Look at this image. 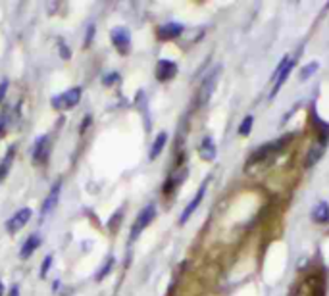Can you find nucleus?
<instances>
[{"label":"nucleus","instance_id":"f257e3e1","mask_svg":"<svg viewBox=\"0 0 329 296\" xmlns=\"http://www.w3.org/2000/svg\"><path fill=\"white\" fill-rule=\"evenodd\" d=\"M219 75H221V68H214L208 75H206V79L202 81V85H200V89H198V104L200 106H204L210 98H212V94L216 91V85H218V79Z\"/></svg>","mask_w":329,"mask_h":296},{"label":"nucleus","instance_id":"f03ea898","mask_svg":"<svg viewBox=\"0 0 329 296\" xmlns=\"http://www.w3.org/2000/svg\"><path fill=\"white\" fill-rule=\"evenodd\" d=\"M81 87H73V89H67L66 92L58 94L52 98V108L56 110H71L79 100H81Z\"/></svg>","mask_w":329,"mask_h":296},{"label":"nucleus","instance_id":"7ed1b4c3","mask_svg":"<svg viewBox=\"0 0 329 296\" xmlns=\"http://www.w3.org/2000/svg\"><path fill=\"white\" fill-rule=\"evenodd\" d=\"M154 215H156V208H154V204L145 206V208L139 212V215H137V219H135V223H133V227H131V241H135L145 229L152 223Z\"/></svg>","mask_w":329,"mask_h":296},{"label":"nucleus","instance_id":"20e7f679","mask_svg":"<svg viewBox=\"0 0 329 296\" xmlns=\"http://www.w3.org/2000/svg\"><path fill=\"white\" fill-rule=\"evenodd\" d=\"M110 37H112L114 46L118 48V52H121V54L129 52V48H131V35H129V31L125 27H114L112 33H110Z\"/></svg>","mask_w":329,"mask_h":296},{"label":"nucleus","instance_id":"39448f33","mask_svg":"<svg viewBox=\"0 0 329 296\" xmlns=\"http://www.w3.org/2000/svg\"><path fill=\"white\" fill-rule=\"evenodd\" d=\"M295 66V62L291 60V58H283L281 60V64H279V68L275 71V75H273V89H271V98L279 92V89L283 87V83L287 81V77H289V73H291V69Z\"/></svg>","mask_w":329,"mask_h":296},{"label":"nucleus","instance_id":"423d86ee","mask_svg":"<svg viewBox=\"0 0 329 296\" xmlns=\"http://www.w3.org/2000/svg\"><path fill=\"white\" fill-rule=\"evenodd\" d=\"M31 215H33L31 208H22V210H18V212L6 221L8 233H18V231H22V229L27 225V221L31 219Z\"/></svg>","mask_w":329,"mask_h":296},{"label":"nucleus","instance_id":"0eeeda50","mask_svg":"<svg viewBox=\"0 0 329 296\" xmlns=\"http://www.w3.org/2000/svg\"><path fill=\"white\" fill-rule=\"evenodd\" d=\"M60 192H62V183H54V187L50 188V192L46 194V198H44L43 206H41V215L46 217L50 212H54V208L58 206V200H60Z\"/></svg>","mask_w":329,"mask_h":296},{"label":"nucleus","instance_id":"6e6552de","mask_svg":"<svg viewBox=\"0 0 329 296\" xmlns=\"http://www.w3.org/2000/svg\"><path fill=\"white\" fill-rule=\"evenodd\" d=\"M48 154H50V138L48 135H43L35 140L33 144V161L35 163H44L48 160Z\"/></svg>","mask_w":329,"mask_h":296},{"label":"nucleus","instance_id":"1a4fd4ad","mask_svg":"<svg viewBox=\"0 0 329 296\" xmlns=\"http://www.w3.org/2000/svg\"><path fill=\"white\" fill-rule=\"evenodd\" d=\"M204 192H206V183H202V187L197 190V194H195V198L187 204V208L183 210V214H181V217H179V223L183 225V223H187L189 221V217L197 212V208L200 206V202H202V198H204Z\"/></svg>","mask_w":329,"mask_h":296},{"label":"nucleus","instance_id":"9d476101","mask_svg":"<svg viewBox=\"0 0 329 296\" xmlns=\"http://www.w3.org/2000/svg\"><path fill=\"white\" fill-rule=\"evenodd\" d=\"M177 73V64L172 60H160L156 64V77L158 81H170L172 77H176Z\"/></svg>","mask_w":329,"mask_h":296},{"label":"nucleus","instance_id":"9b49d317","mask_svg":"<svg viewBox=\"0 0 329 296\" xmlns=\"http://www.w3.org/2000/svg\"><path fill=\"white\" fill-rule=\"evenodd\" d=\"M183 33V25L181 23H166L162 27H158V39L162 41H172Z\"/></svg>","mask_w":329,"mask_h":296},{"label":"nucleus","instance_id":"f8f14e48","mask_svg":"<svg viewBox=\"0 0 329 296\" xmlns=\"http://www.w3.org/2000/svg\"><path fill=\"white\" fill-rule=\"evenodd\" d=\"M198 154H200V158L206 160V161H212V160L216 158V144H214L212 137L202 138V142L198 146Z\"/></svg>","mask_w":329,"mask_h":296},{"label":"nucleus","instance_id":"ddd939ff","mask_svg":"<svg viewBox=\"0 0 329 296\" xmlns=\"http://www.w3.org/2000/svg\"><path fill=\"white\" fill-rule=\"evenodd\" d=\"M39 246H41V237H39V235H29V239L23 242L22 250H20V258L27 260Z\"/></svg>","mask_w":329,"mask_h":296},{"label":"nucleus","instance_id":"4468645a","mask_svg":"<svg viewBox=\"0 0 329 296\" xmlns=\"http://www.w3.org/2000/svg\"><path fill=\"white\" fill-rule=\"evenodd\" d=\"M312 217H314V221H318V223H328L329 221V204L328 202H320V204L314 208V212H312Z\"/></svg>","mask_w":329,"mask_h":296},{"label":"nucleus","instance_id":"2eb2a0df","mask_svg":"<svg viewBox=\"0 0 329 296\" xmlns=\"http://www.w3.org/2000/svg\"><path fill=\"white\" fill-rule=\"evenodd\" d=\"M166 140H168V135H166L164 131L154 138V144H152V148H150V160H156L158 156H160V152H162L164 146H166Z\"/></svg>","mask_w":329,"mask_h":296},{"label":"nucleus","instance_id":"dca6fc26","mask_svg":"<svg viewBox=\"0 0 329 296\" xmlns=\"http://www.w3.org/2000/svg\"><path fill=\"white\" fill-rule=\"evenodd\" d=\"M322 154H324V146H316V148H312L310 152H308V158H306V167H312L318 160L322 158Z\"/></svg>","mask_w":329,"mask_h":296},{"label":"nucleus","instance_id":"f3484780","mask_svg":"<svg viewBox=\"0 0 329 296\" xmlns=\"http://www.w3.org/2000/svg\"><path fill=\"white\" fill-rule=\"evenodd\" d=\"M318 69H320V64H318V62H312V64L304 66V68L300 69V81H308Z\"/></svg>","mask_w":329,"mask_h":296},{"label":"nucleus","instance_id":"a211bd4d","mask_svg":"<svg viewBox=\"0 0 329 296\" xmlns=\"http://www.w3.org/2000/svg\"><path fill=\"white\" fill-rule=\"evenodd\" d=\"M114 262H116V260H114V258L110 256L108 260H106V264H104V266H102V268H100V269L96 271V275H94V279H96V281H102V279H104V277H106V275L110 273V269L114 268Z\"/></svg>","mask_w":329,"mask_h":296},{"label":"nucleus","instance_id":"6ab92c4d","mask_svg":"<svg viewBox=\"0 0 329 296\" xmlns=\"http://www.w3.org/2000/svg\"><path fill=\"white\" fill-rule=\"evenodd\" d=\"M252 123H254V117H252V115H246V117L242 119L241 127H239V135L246 137V135L250 133V129H252Z\"/></svg>","mask_w":329,"mask_h":296},{"label":"nucleus","instance_id":"aec40b11","mask_svg":"<svg viewBox=\"0 0 329 296\" xmlns=\"http://www.w3.org/2000/svg\"><path fill=\"white\" fill-rule=\"evenodd\" d=\"M8 127H10V123H8V108H4L2 114H0V137L6 133Z\"/></svg>","mask_w":329,"mask_h":296},{"label":"nucleus","instance_id":"412c9836","mask_svg":"<svg viewBox=\"0 0 329 296\" xmlns=\"http://www.w3.org/2000/svg\"><path fill=\"white\" fill-rule=\"evenodd\" d=\"M52 260H54L52 256H46V258H44L43 266H41V277H43V279L46 277V275H48L50 268H52Z\"/></svg>","mask_w":329,"mask_h":296},{"label":"nucleus","instance_id":"4be33fe9","mask_svg":"<svg viewBox=\"0 0 329 296\" xmlns=\"http://www.w3.org/2000/svg\"><path fill=\"white\" fill-rule=\"evenodd\" d=\"M118 79H120V75H118V73H110V75H106V77L102 79V83H104L106 87H110V85H114Z\"/></svg>","mask_w":329,"mask_h":296},{"label":"nucleus","instance_id":"5701e85b","mask_svg":"<svg viewBox=\"0 0 329 296\" xmlns=\"http://www.w3.org/2000/svg\"><path fill=\"white\" fill-rule=\"evenodd\" d=\"M8 87H10V83H8V79H4L2 83H0V104L4 102V98H6V91H8Z\"/></svg>","mask_w":329,"mask_h":296},{"label":"nucleus","instance_id":"b1692460","mask_svg":"<svg viewBox=\"0 0 329 296\" xmlns=\"http://www.w3.org/2000/svg\"><path fill=\"white\" fill-rule=\"evenodd\" d=\"M92 37H94V25H90L87 29V37H85V46H89V43L92 41Z\"/></svg>","mask_w":329,"mask_h":296},{"label":"nucleus","instance_id":"393cba45","mask_svg":"<svg viewBox=\"0 0 329 296\" xmlns=\"http://www.w3.org/2000/svg\"><path fill=\"white\" fill-rule=\"evenodd\" d=\"M10 296H20V287H18V285H14V287H12V291H10Z\"/></svg>","mask_w":329,"mask_h":296},{"label":"nucleus","instance_id":"a878e982","mask_svg":"<svg viewBox=\"0 0 329 296\" xmlns=\"http://www.w3.org/2000/svg\"><path fill=\"white\" fill-rule=\"evenodd\" d=\"M0 296H4V283L0 281Z\"/></svg>","mask_w":329,"mask_h":296}]
</instances>
